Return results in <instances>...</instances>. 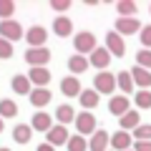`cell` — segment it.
I'll list each match as a JSON object with an SVG mask.
<instances>
[{
	"label": "cell",
	"instance_id": "9",
	"mask_svg": "<svg viewBox=\"0 0 151 151\" xmlns=\"http://www.w3.org/2000/svg\"><path fill=\"white\" fill-rule=\"evenodd\" d=\"M136 30H144L136 18H119V20H116V33H121V35H131V33H136Z\"/></svg>",
	"mask_w": 151,
	"mask_h": 151
},
{
	"label": "cell",
	"instance_id": "20",
	"mask_svg": "<svg viewBox=\"0 0 151 151\" xmlns=\"http://www.w3.org/2000/svg\"><path fill=\"white\" fill-rule=\"evenodd\" d=\"M30 103L35 108H43L45 103H50V91L48 88H35V91L30 93Z\"/></svg>",
	"mask_w": 151,
	"mask_h": 151
},
{
	"label": "cell",
	"instance_id": "37",
	"mask_svg": "<svg viewBox=\"0 0 151 151\" xmlns=\"http://www.w3.org/2000/svg\"><path fill=\"white\" fill-rule=\"evenodd\" d=\"M134 151H151V141H136Z\"/></svg>",
	"mask_w": 151,
	"mask_h": 151
},
{
	"label": "cell",
	"instance_id": "26",
	"mask_svg": "<svg viewBox=\"0 0 151 151\" xmlns=\"http://www.w3.org/2000/svg\"><path fill=\"white\" fill-rule=\"evenodd\" d=\"M30 136H33V131H30V126H25V124H18L15 129H13V139H15L18 144H28Z\"/></svg>",
	"mask_w": 151,
	"mask_h": 151
},
{
	"label": "cell",
	"instance_id": "29",
	"mask_svg": "<svg viewBox=\"0 0 151 151\" xmlns=\"http://www.w3.org/2000/svg\"><path fill=\"white\" fill-rule=\"evenodd\" d=\"M0 113H3V119H13V116L18 113L15 101H10V98H3V103H0Z\"/></svg>",
	"mask_w": 151,
	"mask_h": 151
},
{
	"label": "cell",
	"instance_id": "14",
	"mask_svg": "<svg viewBox=\"0 0 151 151\" xmlns=\"http://www.w3.org/2000/svg\"><path fill=\"white\" fill-rule=\"evenodd\" d=\"M28 78H30V83H35L38 88H45V83L50 81V70L48 68H33L30 73H28Z\"/></svg>",
	"mask_w": 151,
	"mask_h": 151
},
{
	"label": "cell",
	"instance_id": "33",
	"mask_svg": "<svg viewBox=\"0 0 151 151\" xmlns=\"http://www.w3.org/2000/svg\"><path fill=\"white\" fill-rule=\"evenodd\" d=\"M13 10H15V3H13V0H3V3H0V15H3V20H8V15H10Z\"/></svg>",
	"mask_w": 151,
	"mask_h": 151
},
{
	"label": "cell",
	"instance_id": "2",
	"mask_svg": "<svg viewBox=\"0 0 151 151\" xmlns=\"http://www.w3.org/2000/svg\"><path fill=\"white\" fill-rule=\"evenodd\" d=\"M73 45H76V50H78L81 55H86V53H93V50H96V35H93L91 30L76 33V38H73Z\"/></svg>",
	"mask_w": 151,
	"mask_h": 151
},
{
	"label": "cell",
	"instance_id": "34",
	"mask_svg": "<svg viewBox=\"0 0 151 151\" xmlns=\"http://www.w3.org/2000/svg\"><path fill=\"white\" fill-rule=\"evenodd\" d=\"M10 55H13L10 40H0V58H10Z\"/></svg>",
	"mask_w": 151,
	"mask_h": 151
},
{
	"label": "cell",
	"instance_id": "10",
	"mask_svg": "<svg viewBox=\"0 0 151 151\" xmlns=\"http://www.w3.org/2000/svg\"><path fill=\"white\" fill-rule=\"evenodd\" d=\"M108 63H111V53H108V48H96L91 53V65H93V68L103 70V68H108Z\"/></svg>",
	"mask_w": 151,
	"mask_h": 151
},
{
	"label": "cell",
	"instance_id": "4",
	"mask_svg": "<svg viewBox=\"0 0 151 151\" xmlns=\"http://www.w3.org/2000/svg\"><path fill=\"white\" fill-rule=\"evenodd\" d=\"M76 129H78V134L86 136V134H96V116H93L91 111H83L78 113V119H76Z\"/></svg>",
	"mask_w": 151,
	"mask_h": 151
},
{
	"label": "cell",
	"instance_id": "13",
	"mask_svg": "<svg viewBox=\"0 0 151 151\" xmlns=\"http://www.w3.org/2000/svg\"><path fill=\"white\" fill-rule=\"evenodd\" d=\"M60 91L65 93V96H81V81L76 78V76H68V78H63L60 81Z\"/></svg>",
	"mask_w": 151,
	"mask_h": 151
},
{
	"label": "cell",
	"instance_id": "5",
	"mask_svg": "<svg viewBox=\"0 0 151 151\" xmlns=\"http://www.w3.org/2000/svg\"><path fill=\"white\" fill-rule=\"evenodd\" d=\"M106 48H108V53H113L116 58H121V55L126 53V45H124V38H121V33H116V30L106 33Z\"/></svg>",
	"mask_w": 151,
	"mask_h": 151
},
{
	"label": "cell",
	"instance_id": "38",
	"mask_svg": "<svg viewBox=\"0 0 151 151\" xmlns=\"http://www.w3.org/2000/svg\"><path fill=\"white\" fill-rule=\"evenodd\" d=\"M38 151H55V146H50L48 141H45V144H40V146H38Z\"/></svg>",
	"mask_w": 151,
	"mask_h": 151
},
{
	"label": "cell",
	"instance_id": "36",
	"mask_svg": "<svg viewBox=\"0 0 151 151\" xmlns=\"http://www.w3.org/2000/svg\"><path fill=\"white\" fill-rule=\"evenodd\" d=\"M50 8H53V10H68L70 0H50Z\"/></svg>",
	"mask_w": 151,
	"mask_h": 151
},
{
	"label": "cell",
	"instance_id": "25",
	"mask_svg": "<svg viewBox=\"0 0 151 151\" xmlns=\"http://www.w3.org/2000/svg\"><path fill=\"white\" fill-rule=\"evenodd\" d=\"M55 119L60 121V124H70V121L73 119H78V116H76L73 113V106H68V103H63V106H58V111H55Z\"/></svg>",
	"mask_w": 151,
	"mask_h": 151
},
{
	"label": "cell",
	"instance_id": "27",
	"mask_svg": "<svg viewBox=\"0 0 151 151\" xmlns=\"http://www.w3.org/2000/svg\"><path fill=\"white\" fill-rule=\"evenodd\" d=\"M116 78H119V88H121L124 93H131V88L136 86V83H134V76H131L129 70H121Z\"/></svg>",
	"mask_w": 151,
	"mask_h": 151
},
{
	"label": "cell",
	"instance_id": "7",
	"mask_svg": "<svg viewBox=\"0 0 151 151\" xmlns=\"http://www.w3.org/2000/svg\"><path fill=\"white\" fill-rule=\"evenodd\" d=\"M45 136H48V144H50V146H60V144L68 146V141H70V136H68V131H65V126H63V124L53 126V129H50Z\"/></svg>",
	"mask_w": 151,
	"mask_h": 151
},
{
	"label": "cell",
	"instance_id": "39",
	"mask_svg": "<svg viewBox=\"0 0 151 151\" xmlns=\"http://www.w3.org/2000/svg\"><path fill=\"white\" fill-rule=\"evenodd\" d=\"M0 151H10V149H0Z\"/></svg>",
	"mask_w": 151,
	"mask_h": 151
},
{
	"label": "cell",
	"instance_id": "24",
	"mask_svg": "<svg viewBox=\"0 0 151 151\" xmlns=\"http://www.w3.org/2000/svg\"><path fill=\"white\" fill-rule=\"evenodd\" d=\"M13 91L20 93V96L33 93V91H30V78H28V76H15V78H13Z\"/></svg>",
	"mask_w": 151,
	"mask_h": 151
},
{
	"label": "cell",
	"instance_id": "11",
	"mask_svg": "<svg viewBox=\"0 0 151 151\" xmlns=\"http://www.w3.org/2000/svg\"><path fill=\"white\" fill-rule=\"evenodd\" d=\"M108 111L113 113V116H126V113H129V98L126 96H113L111 101H108Z\"/></svg>",
	"mask_w": 151,
	"mask_h": 151
},
{
	"label": "cell",
	"instance_id": "32",
	"mask_svg": "<svg viewBox=\"0 0 151 151\" xmlns=\"http://www.w3.org/2000/svg\"><path fill=\"white\" fill-rule=\"evenodd\" d=\"M136 60H139L141 68L151 70V50H139V53H136Z\"/></svg>",
	"mask_w": 151,
	"mask_h": 151
},
{
	"label": "cell",
	"instance_id": "22",
	"mask_svg": "<svg viewBox=\"0 0 151 151\" xmlns=\"http://www.w3.org/2000/svg\"><path fill=\"white\" fill-rule=\"evenodd\" d=\"M70 30H73V23L68 20V18H55V23H53V33L55 35H60V38H65V35H70Z\"/></svg>",
	"mask_w": 151,
	"mask_h": 151
},
{
	"label": "cell",
	"instance_id": "8",
	"mask_svg": "<svg viewBox=\"0 0 151 151\" xmlns=\"http://www.w3.org/2000/svg\"><path fill=\"white\" fill-rule=\"evenodd\" d=\"M0 33H3V40H18V38H23V28L15 20H3L0 23Z\"/></svg>",
	"mask_w": 151,
	"mask_h": 151
},
{
	"label": "cell",
	"instance_id": "15",
	"mask_svg": "<svg viewBox=\"0 0 151 151\" xmlns=\"http://www.w3.org/2000/svg\"><path fill=\"white\" fill-rule=\"evenodd\" d=\"M88 65H91V60L81 53H76V55L68 58V70H73V73H83V70H88Z\"/></svg>",
	"mask_w": 151,
	"mask_h": 151
},
{
	"label": "cell",
	"instance_id": "6",
	"mask_svg": "<svg viewBox=\"0 0 151 151\" xmlns=\"http://www.w3.org/2000/svg\"><path fill=\"white\" fill-rule=\"evenodd\" d=\"M45 38H48V30L45 28H40V25H35V28H30V30L25 33V40H28V48H45Z\"/></svg>",
	"mask_w": 151,
	"mask_h": 151
},
{
	"label": "cell",
	"instance_id": "23",
	"mask_svg": "<svg viewBox=\"0 0 151 151\" xmlns=\"http://www.w3.org/2000/svg\"><path fill=\"white\" fill-rule=\"evenodd\" d=\"M116 10L121 13V18H134V13L139 10V5H136L134 0H119L116 3Z\"/></svg>",
	"mask_w": 151,
	"mask_h": 151
},
{
	"label": "cell",
	"instance_id": "16",
	"mask_svg": "<svg viewBox=\"0 0 151 151\" xmlns=\"http://www.w3.org/2000/svg\"><path fill=\"white\" fill-rule=\"evenodd\" d=\"M139 126H141L139 111H129L126 116H121V131H136Z\"/></svg>",
	"mask_w": 151,
	"mask_h": 151
},
{
	"label": "cell",
	"instance_id": "21",
	"mask_svg": "<svg viewBox=\"0 0 151 151\" xmlns=\"http://www.w3.org/2000/svg\"><path fill=\"white\" fill-rule=\"evenodd\" d=\"M98 98H101V93H98L96 88H93V91L88 88V91H83V93H81V106L86 108V111H91V108H96V106H98Z\"/></svg>",
	"mask_w": 151,
	"mask_h": 151
},
{
	"label": "cell",
	"instance_id": "30",
	"mask_svg": "<svg viewBox=\"0 0 151 151\" xmlns=\"http://www.w3.org/2000/svg\"><path fill=\"white\" fill-rule=\"evenodd\" d=\"M134 101L139 108H151V91H139Z\"/></svg>",
	"mask_w": 151,
	"mask_h": 151
},
{
	"label": "cell",
	"instance_id": "1",
	"mask_svg": "<svg viewBox=\"0 0 151 151\" xmlns=\"http://www.w3.org/2000/svg\"><path fill=\"white\" fill-rule=\"evenodd\" d=\"M93 88H96L98 93H108V96H111V91L119 88V78H116L111 70H98L96 78H93Z\"/></svg>",
	"mask_w": 151,
	"mask_h": 151
},
{
	"label": "cell",
	"instance_id": "35",
	"mask_svg": "<svg viewBox=\"0 0 151 151\" xmlns=\"http://www.w3.org/2000/svg\"><path fill=\"white\" fill-rule=\"evenodd\" d=\"M141 43H144V48H151V25L141 30Z\"/></svg>",
	"mask_w": 151,
	"mask_h": 151
},
{
	"label": "cell",
	"instance_id": "18",
	"mask_svg": "<svg viewBox=\"0 0 151 151\" xmlns=\"http://www.w3.org/2000/svg\"><path fill=\"white\" fill-rule=\"evenodd\" d=\"M108 141H111V139H108L106 131H96V134L91 136V144H88V149H91V151H108V149H106Z\"/></svg>",
	"mask_w": 151,
	"mask_h": 151
},
{
	"label": "cell",
	"instance_id": "19",
	"mask_svg": "<svg viewBox=\"0 0 151 151\" xmlns=\"http://www.w3.org/2000/svg\"><path fill=\"white\" fill-rule=\"evenodd\" d=\"M50 129H53V126H50V116L45 111H38L35 116H33V131H45V134H48Z\"/></svg>",
	"mask_w": 151,
	"mask_h": 151
},
{
	"label": "cell",
	"instance_id": "17",
	"mask_svg": "<svg viewBox=\"0 0 151 151\" xmlns=\"http://www.w3.org/2000/svg\"><path fill=\"white\" fill-rule=\"evenodd\" d=\"M131 76H134V83L141 88H151V70L141 68V65H136L134 70H131Z\"/></svg>",
	"mask_w": 151,
	"mask_h": 151
},
{
	"label": "cell",
	"instance_id": "28",
	"mask_svg": "<svg viewBox=\"0 0 151 151\" xmlns=\"http://www.w3.org/2000/svg\"><path fill=\"white\" fill-rule=\"evenodd\" d=\"M68 151H88V141L83 139L81 134L70 136V141H68Z\"/></svg>",
	"mask_w": 151,
	"mask_h": 151
},
{
	"label": "cell",
	"instance_id": "12",
	"mask_svg": "<svg viewBox=\"0 0 151 151\" xmlns=\"http://www.w3.org/2000/svg\"><path fill=\"white\" fill-rule=\"evenodd\" d=\"M111 146H113V151H129L131 149L129 131H116V134L111 136Z\"/></svg>",
	"mask_w": 151,
	"mask_h": 151
},
{
	"label": "cell",
	"instance_id": "3",
	"mask_svg": "<svg viewBox=\"0 0 151 151\" xmlns=\"http://www.w3.org/2000/svg\"><path fill=\"white\" fill-rule=\"evenodd\" d=\"M50 60V50L48 48H28L25 50V63L33 68H45V63Z\"/></svg>",
	"mask_w": 151,
	"mask_h": 151
},
{
	"label": "cell",
	"instance_id": "31",
	"mask_svg": "<svg viewBox=\"0 0 151 151\" xmlns=\"http://www.w3.org/2000/svg\"><path fill=\"white\" fill-rule=\"evenodd\" d=\"M134 136H136V141H151V124H141L134 131Z\"/></svg>",
	"mask_w": 151,
	"mask_h": 151
}]
</instances>
